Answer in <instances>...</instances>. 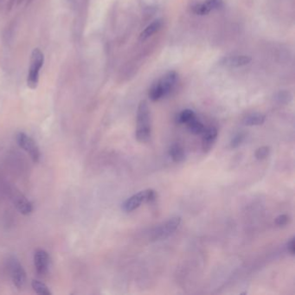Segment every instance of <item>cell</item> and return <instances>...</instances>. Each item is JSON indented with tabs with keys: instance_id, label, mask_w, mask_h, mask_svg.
I'll return each mask as SVG.
<instances>
[{
	"instance_id": "6da1fadb",
	"label": "cell",
	"mask_w": 295,
	"mask_h": 295,
	"mask_svg": "<svg viewBox=\"0 0 295 295\" xmlns=\"http://www.w3.org/2000/svg\"><path fill=\"white\" fill-rule=\"evenodd\" d=\"M178 81V74L175 71H169L154 83L149 91V98L157 101L168 96L173 91Z\"/></svg>"
},
{
	"instance_id": "7a4b0ae2",
	"label": "cell",
	"mask_w": 295,
	"mask_h": 295,
	"mask_svg": "<svg viewBox=\"0 0 295 295\" xmlns=\"http://www.w3.org/2000/svg\"><path fill=\"white\" fill-rule=\"evenodd\" d=\"M136 138L141 143L147 142L151 138L150 110L146 100H141L138 106Z\"/></svg>"
},
{
	"instance_id": "3957f363",
	"label": "cell",
	"mask_w": 295,
	"mask_h": 295,
	"mask_svg": "<svg viewBox=\"0 0 295 295\" xmlns=\"http://www.w3.org/2000/svg\"><path fill=\"white\" fill-rule=\"evenodd\" d=\"M44 63V56L42 50L39 48L34 49L31 57H30V64L27 75V86L30 90H36L39 83L40 70L43 66Z\"/></svg>"
},
{
	"instance_id": "277c9868",
	"label": "cell",
	"mask_w": 295,
	"mask_h": 295,
	"mask_svg": "<svg viewBox=\"0 0 295 295\" xmlns=\"http://www.w3.org/2000/svg\"><path fill=\"white\" fill-rule=\"evenodd\" d=\"M156 198V193L152 189L145 190L126 199L122 204V209L126 212H132L138 209L144 202H151Z\"/></svg>"
},
{
	"instance_id": "5b68a950",
	"label": "cell",
	"mask_w": 295,
	"mask_h": 295,
	"mask_svg": "<svg viewBox=\"0 0 295 295\" xmlns=\"http://www.w3.org/2000/svg\"><path fill=\"white\" fill-rule=\"evenodd\" d=\"M16 140H17V145L29 154V156L33 160V162H39L41 159V152L37 143L31 137L27 135L26 133H18L16 137Z\"/></svg>"
},
{
	"instance_id": "8992f818",
	"label": "cell",
	"mask_w": 295,
	"mask_h": 295,
	"mask_svg": "<svg viewBox=\"0 0 295 295\" xmlns=\"http://www.w3.org/2000/svg\"><path fill=\"white\" fill-rule=\"evenodd\" d=\"M181 223V217L180 216H174L167 220L163 224L157 227L156 229L153 230L152 239L153 241H161L169 237L171 235L176 231Z\"/></svg>"
},
{
	"instance_id": "52a82bcc",
	"label": "cell",
	"mask_w": 295,
	"mask_h": 295,
	"mask_svg": "<svg viewBox=\"0 0 295 295\" xmlns=\"http://www.w3.org/2000/svg\"><path fill=\"white\" fill-rule=\"evenodd\" d=\"M9 267H10V277L14 286L17 289H23L26 283V273L23 269V266L20 264V262L17 259L13 257L10 259Z\"/></svg>"
},
{
	"instance_id": "ba28073f",
	"label": "cell",
	"mask_w": 295,
	"mask_h": 295,
	"mask_svg": "<svg viewBox=\"0 0 295 295\" xmlns=\"http://www.w3.org/2000/svg\"><path fill=\"white\" fill-rule=\"evenodd\" d=\"M50 257L48 253L43 249H37L34 255V266L38 276L46 275L49 270Z\"/></svg>"
},
{
	"instance_id": "9c48e42d",
	"label": "cell",
	"mask_w": 295,
	"mask_h": 295,
	"mask_svg": "<svg viewBox=\"0 0 295 295\" xmlns=\"http://www.w3.org/2000/svg\"><path fill=\"white\" fill-rule=\"evenodd\" d=\"M12 201L17 210L23 215H29L33 210V206L28 199L19 192H13Z\"/></svg>"
},
{
	"instance_id": "30bf717a",
	"label": "cell",
	"mask_w": 295,
	"mask_h": 295,
	"mask_svg": "<svg viewBox=\"0 0 295 295\" xmlns=\"http://www.w3.org/2000/svg\"><path fill=\"white\" fill-rule=\"evenodd\" d=\"M202 134V147L204 153H208L212 148L217 138V129L215 126L205 127Z\"/></svg>"
},
{
	"instance_id": "8fae6325",
	"label": "cell",
	"mask_w": 295,
	"mask_h": 295,
	"mask_svg": "<svg viewBox=\"0 0 295 295\" xmlns=\"http://www.w3.org/2000/svg\"><path fill=\"white\" fill-rule=\"evenodd\" d=\"M252 61V58L249 56L242 55V56H233V57H225L221 61V64L223 66L229 68H239L245 66Z\"/></svg>"
},
{
	"instance_id": "7c38bea8",
	"label": "cell",
	"mask_w": 295,
	"mask_h": 295,
	"mask_svg": "<svg viewBox=\"0 0 295 295\" xmlns=\"http://www.w3.org/2000/svg\"><path fill=\"white\" fill-rule=\"evenodd\" d=\"M162 26V21L160 19H157L153 21V23H150L148 26L146 27L145 30L139 35V40L140 41H145V40L152 37L153 34L156 33L157 31L160 30Z\"/></svg>"
},
{
	"instance_id": "4fadbf2b",
	"label": "cell",
	"mask_w": 295,
	"mask_h": 295,
	"mask_svg": "<svg viewBox=\"0 0 295 295\" xmlns=\"http://www.w3.org/2000/svg\"><path fill=\"white\" fill-rule=\"evenodd\" d=\"M266 116L262 113H255L249 114L243 119V124L246 126H260L265 122Z\"/></svg>"
},
{
	"instance_id": "5bb4252c",
	"label": "cell",
	"mask_w": 295,
	"mask_h": 295,
	"mask_svg": "<svg viewBox=\"0 0 295 295\" xmlns=\"http://www.w3.org/2000/svg\"><path fill=\"white\" fill-rule=\"evenodd\" d=\"M170 156L172 157L173 161L177 163L183 162L186 158L185 150L179 144H174L170 148Z\"/></svg>"
},
{
	"instance_id": "9a60e30c",
	"label": "cell",
	"mask_w": 295,
	"mask_h": 295,
	"mask_svg": "<svg viewBox=\"0 0 295 295\" xmlns=\"http://www.w3.org/2000/svg\"><path fill=\"white\" fill-rule=\"evenodd\" d=\"M187 126L190 131L194 134H202L203 131L205 130L204 125L202 122H200L198 119H197V118H194L187 123Z\"/></svg>"
},
{
	"instance_id": "2e32d148",
	"label": "cell",
	"mask_w": 295,
	"mask_h": 295,
	"mask_svg": "<svg viewBox=\"0 0 295 295\" xmlns=\"http://www.w3.org/2000/svg\"><path fill=\"white\" fill-rule=\"evenodd\" d=\"M31 286L34 291L38 294V295H51L52 293L50 292V289L47 287L43 282L37 281V280H33L31 282Z\"/></svg>"
},
{
	"instance_id": "e0dca14e",
	"label": "cell",
	"mask_w": 295,
	"mask_h": 295,
	"mask_svg": "<svg viewBox=\"0 0 295 295\" xmlns=\"http://www.w3.org/2000/svg\"><path fill=\"white\" fill-rule=\"evenodd\" d=\"M191 10L193 13L199 15V16H203V15H207L209 14L210 11L208 10V8L206 7L205 3L203 2H193L191 4Z\"/></svg>"
},
{
	"instance_id": "ac0fdd59",
	"label": "cell",
	"mask_w": 295,
	"mask_h": 295,
	"mask_svg": "<svg viewBox=\"0 0 295 295\" xmlns=\"http://www.w3.org/2000/svg\"><path fill=\"white\" fill-rule=\"evenodd\" d=\"M194 118H196V114L193 112V110L186 109L179 113L178 117H177V121L180 123V124H183V123L187 124Z\"/></svg>"
},
{
	"instance_id": "d6986e66",
	"label": "cell",
	"mask_w": 295,
	"mask_h": 295,
	"mask_svg": "<svg viewBox=\"0 0 295 295\" xmlns=\"http://www.w3.org/2000/svg\"><path fill=\"white\" fill-rule=\"evenodd\" d=\"M203 3H205L209 11L218 10L223 6V0H205Z\"/></svg>"
},
{
	"instance_id": "ffe728a7",
	"label": "cell",
	"mask_w": 295,
	"mask_h": 295,
	"mask_svg": "<svg viewBox=\"0 0 295 295\" xmlns=\"http://www.w3.org/2000/svg\"><path fill=\"white\" fill-rule=\"evenodd\" d=\"M246 138V134L244 133H238L236 134L234 138L230 141V147L231 148H237L238 146L242 145Z\"/></svg>"
},
{
	"instance_id": "44dd1931",
	"label": "cell",
	"mask_w": 295,
	"mask_h": 295,
	"mask_svg": "<svg viewBox=\"0 0 295 295\" xmlns=\"http://www.w3.org/2000/svg\"><path fill=\"white\" fill-rule=\"evenodd\" d=\"M270 153V148L269 146H262L258 149L256 150L255 156L258 160H262V159H266L267 157L269 156Z\"/></svg>"
},
{
	"instance_id": "7402d4cb",
	"label": "cell",
	"mask_w": 295,
	"mask_h": 295,
	"mask_svg": "<svg viewBox=\"0 0 295 295\" xmlns=\"http://www.w3.org/2000/svg\"><path fill=\"white\" fill-rule=\"evenodd\" d=\"M289 221V216L287 215H280L276 219V225L285 226L288 224Z\"/></svg>"
},
{
	"instance_id": "603a6c76",
	"label": "cell",
	"mask_w": 295,
	"mask_h": 295,
	"mask_svg": "<svg viewBox=\"0 0 295 295\" xmlns=\"http://www.w3.org/2000/svg\"><path fill=\"white\" fill-rule=\"evenodd\" d=\"M288 250H289V252L294 256L295 253V238H292L290 241H289V243H288Z\"/></svg>"
}]
</instances>
